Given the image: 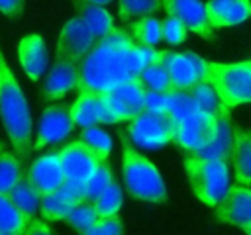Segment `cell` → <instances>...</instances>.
Returning a JSON list of instances; mask_svg holds the SVG:
<instances>
[{
  "label": "cell",
  "mask_w": 251,
  "mask_h": 235,
  "mask_svg": "<svg viewBox=\"0 0 251 235\" xmlns=\"http://www.w3.org/2000/svg\"><path fill=\"white\" fill-rule=\"evenodd\" d=\"M161 59V49L137 45L126 29L114 27L94 41L78 63L80 92H108L139 74L143 65Z\"/></svg>",
  "instance_id": "obj_1"
},
{
  "label": "cell",
  "mask_w": 251,
  "mask_h": 235,
  "mask_svg": "<svg viewBox=\"0 0 251 235\" xmlns=\"http://www.w3.org/2000/svg\"><path fill=\"white\" fill-rule=\"evenodd\" d=\"M0 118L20 161L31 153V112L0 49Z\"/></svg>",
  "instance_id": "obj_2"
},
{
  "label": "cell",
  "mask_w": 251,
  "mask_h": 235,
  "mask_svg": "<svg viewBox=\"0 0 251 235\" xmlns=\"http://www.w3.org/2000/svg\"><path fill=\"white\" fill-rule=\"evenodd\" d=\"M122 141V172L126 190L131 194V198L151 204H163L167 202V188L165 182L157 170V166L137 153L126 133L120 135Z\"/></svg>",
  "instance_id": "obj_3"
},
{
  "label": "cell",
  "mask_w": 251,
  "mask_h": 235,
  "mask_svg": "<svg viewBox=\"0 0 251 235\" xmlns=\"http://www.w3.org/2000/svg\"><path fill=\"white\" fill-rule=\"evenodd\" d=\"M224 159H206L188 153L182 161L184 174L192 188V194L206 206L214 208L222 202L229 188V170Z\"/></svg>",
  "instance_id": "obj_4"
},
{
  "label": "cell",
  "mask_w": 251,
  "mask_h": 235,
  "mask_svg": "<svg viewBox=\"0 0 251 235\" xmlns=\"http://www.w3.org/2000/svg\"><path fill=\"white\" fill-rule=\"evenodd\" d=\"M206 78L214 86L220 102L235 108L251 102V65L239 63H214L206 61Z\"/></svg>",
  "instance_id": "obj_5"
},
{
  "label": "cell",
  "mask_w": 251,
  "mask_h": 235,
  "mask_svg": "<svg viewBox=\"0 0 251 235\" xmlns=\"http://www.w3.org/2000/svg\"><path fill=\"white\" fill-rule=\"evenodd\" d=\"M127 137L131 143L143 149H161L173 139V123L167 114H155L141 110L135 118L129 119Z\"/></svg>",
  "instance_id": "obj_6"
},
{
  "label": "cell",
  "mask_w": 251,
  "mask_h": 235,
  "mask_svg": "<svg viewBox=\"0 0 251 235\" xmlns=\"http://www.w3.org/2000/svg\"><path fill=\"white\" fill-rule=\"evenodd\" d=\"M161 61L169 70L171 90H190L196 82L206 78V59L192 51L176 53L161 49Z\"/></svg>",
  "instance_id": "obj_7"
},
{
  "label": "cell",
  "mask_w": 251,
  "mask_h": 235,
  "mask_svg": "<svg viewBox=\"0 0 251 235\" xmlns=\"http://www.w3.org/2000/svg\"><path fill=\"white\" fill-rule=\"evenodd\" d=\"M73 129H75V121L71 116V106H65V104L47 106L39 118L37 137H35V143H31V149L39 151L51 143H59L67 139L73 133Z\"/></svg>",
  "instance_id": "obj_8"
},
{
  "label": "cell",
  "mask_w": 251,
  "mask_h": 235,
  "mask_svg": "<svg viewBox=\"0 0 251 235\" xmlns=\"http://www.w3.org/2000/svg\"><path fill=\"white\" fill-rule=\"evenodd\" d=\"M59 159H61L65 180H73L80 184L86 182V178L96 170V166L102 161L82 139H76L65 145L63 149H59Z\"/></svg>",
  "instance_id": "obj_9"
},
{
  "label": "cell",
  "mask_w": 251,
  "mask_h": 235,
  "mask_svg": "<svg viewBox=\"0 0 251 235\" xmlns=\"http://www.w3.org/2000/svg\"><path fill=\"white\" fill-rule=\"evenodd\" d=\"M106 94V104L110 110V116L116 121H129L131 118H135L141 110H143V96H145V88L143 84L135 78L104 92Z\"/></svg>",
  "instance_id": "obj_10"
},
{
  "label": "cell",
  "mask_w": 251,
  "mask_h": 235,
  "mask_svg": "<svg viewBox=\"0 0 251 235\" xmlns=\"http://www.w3.org/2000/svg\"><path fill=\"white\" fill-rule=\"evenodd\" d=\"M214 116H208V114H202V112H194L188 118L180 119L173 129L171 143H175L176 147H180V149H184L188 153L200 151L212 137Z\"/></svg>",
  "instance_id": "obj_11"
},
{
  "label": "cell",
  "mask_w": 251,
  "mask_h": 235,
  "mask_svg": "<svg viewBox=\"0 0 251 235\" xmlns=\"http://www.w3.org/2000/svg\"><path fill=\"white\" fill-rule=\"evenodd\" d=\"M212 210L222 223L243 229L247 223H251V188L241 182L229 184L222 202Z\"/></svg>",
  "instance_id": "obj_12"
},
{
  "label": "cell",
  "mask_w": 251,
  "mask_h": 235,
  "mask_svg": "<svg viewBox=\"0 0 251 235\" xmlns=\"http://www.w3.org/2000/svg\"><path fill=\"white\" fill-rule=\"evenodd\" d=\"M161 6L165 8L167 16L176 18L178 22L184 24V27L198 37L206 41H216L214 27L208 24L204 4L200 0H161Z\"/></svg>",
  "instance_id": "obj_13"
},
{
  "label": "cell",
  "mask_w": 251,
  "mask_h": 235,
  "mask_svg": "<svg viewBox=\"0 0 251 235\" xmlns=\"http://www.w3.org/2000/svg\"><path fill=\"white\" fill-rule=\"evenodd\" d=\"M94 41H96L94 33L76 16L69 20L61 29V35L57 41V59H69V61L80 63V59L88 53Z\"/></svg>",
  "instance_id": "obj_14"
},
{
  "label": "cell",
  "mask_w": 251,
  "mask_h": 235,
  "mask_svg": "<svg viewBox=\"0 0 251 235\" xmlns=\"http://www.w3.org/2000/svg\"><path fill=\"white\" fill-rule=\"evenodd\" d=\"M80 200H84L82 184L73 182V180H63V184L57 190L41 196V200H39L41 219L43 221H63L65 215L69 213V210Z\"/></svg>",
  "instance_id": "obj_15"
},
{
  "label": "cell",
  "mask_w": 251,
  "mask_h": 235,
  "mask_svg": "<svg viewBox=\"0 0 251 235\" xmlns=\"http://www.w3.org/2000/svg\"><path fill=\"white\" fill-rule=\"evenodd\" d=\"M25 178L39 192V196L57 190L65 180L59 151H51V153H45L39 159H35L29 164V168L25 172Z\"/></svg>",
  "instance_id": "obj_16"
},
{
  "label": "cell",
  "mask_w": 251,
  "mask_h": 235,
  "mask_svg": "<svg viewBox=\"0 0 251 235\" xmlns=\"http://www.w3.org/2000/svg\"><path fill=\"white\" fill-rule=\"evenodd\" d=\"M71 116L75 125L88 127L100 123H114L104 92H80L71 106Z\"/></svg>",
  "instance_id": "obj_17"
},
{
  "label": "cell",
  "mask_w": 251,
  "mask_h": 235,
  "mask_svg": "<svg viewBox=\"0 0 251 235\" xmlns=\"http://www.w3.org/2000/svg\"><path fill=\"white\" fill-rule=\"evenodd\" d=\"M231 129H233V121H231V116H229V108L220 102V108H218V112L214 116V131H212V137L194 155L206 157V159H224V161H229V153H231Z\"/></svg>",
  "instance_id": "obj_18"
},
{
  "label": "cell",
  "mask_w": 251,
  "mask_h": 235,
  "mask_svg": "<svg viewBox=\"0 0 251 235\" xmlns=\"http://www.w3.org/2000/svg\"><path fill=\"white\" fill-rule=\"evenodd\" d=\"M76 82H78V63L69 59H57L43 82L41 98L45 102L61 100L67 92L76 88Z\"/></svg>",
  "instance_id": "obj_19"
},
{
  "label": "cell",
  "mask_w": 251,
  "mask_h": 235,
  "mask_svg": "<svg viewBox=\"0 0 251 235\" xmlns=\"http://www.w3.org/2000/svg\"><path fill=\"white\" fill-rule=\"evenodd\" d=\"M208 24L216 27H231L243 24L251 16V0H208L204 4Z\"/></svg>",
  "instance_id": "obj_20"
},
{
  "label": "cell",
  "mask_w": 251,
  "mask_h": 235,
  "mask_svg": "<svg viewBox=\"0 0 251 235\" xmlns=\"http://www.w3.org/2000/svg\"><path fill=\"white\" fill-rule=\"evenodd\" d=\"M18 59H20V65H22L24 72L31 80H39V76L45 72L47 61H49L43 37L39 33L25 35L18 43Z\"/></svg>",
  "instance_id": "obj_21"
},
{
  "label": "cell",
  "mask_w": 251,
  "mask_h": 235,
  "mask_svg": "<svg viewBox=\"0 0 251 235\" xmlns=\"http://www.w3.org/2000/svg\"><path fill=\"white\" fill-rule=\"evenodd\" d=\"M229 159L235 166V178L241 184H251V131H243L233 125L231 129V153Z\"/></svg>",
  "instance_id": "obj_22"
},
{
  "label": "cell",
  "mask_w": 251,
  "mask_h": 235,
  "mask_svg": "<svg viewBox=\"0 0 251 235\" xmlns=\"http://www.w3.org/2000/svg\"><path fill=\"white\" fill-rule=\"evenodd\" d=\"M76 10H78V18L86 24V27L94 33L96 39L108 35L116 25L112 22V16L104 10V6H96V4H88V2H80L75 0Z\"/></svg>",
  "instance_id": "obj_23"
},
{
  "label": "cell",
  "mask_w": 251,
  "mask_h": 235,
  "mask_svg": "<svg viewBox=\"0 0 251 235\" xmlns=\"http://www.w3.org/2000/svg\"><path fill=\"white\" fill-rule=\"evenodd\" d=\"M126 31L129 33V37L137 45H145V47H157L159 41L163 39L161 20L151 18V16H143V18H137V20L129 22Z\"/></svg>",
  "instance_id": "obj_24"
},
{
  "label": "cell",
  "mask_w": 251,
  "mask_h": 235,
  "mask_svg": "<svg viewBox=\"0 0 251 235\" xmlns=\"http://www.w3.org/2000/svg\"><path fill=\"white\" fill-rule=\"evenodd\" d=\"M6 196L10 198V202H12V204H14L25 217L31 219V217L37 215L41 196H39V192L31 186V182L25 178V174H24V178H22L12 190H8Z\"/></svg>",
  "instance_id": "obj_25"
},
{
  "label": "cell",
  "mask_w": 251,
  "mask_h": 235,
  "mask_svg": "<svg viewBox=\"0 0 251 235\" xmlns=\"http://www.w3.org/2000/svg\"><path fill=\"white\" fill-rule=\"evenodd\" d=\"M194 112H198V108L194 104L190 90H169L167 92V112L165 114H167L169 121L173 123V129L180 119L188 118Z\"/></svg>",
  "instance_id": "obj_26"
},
{
  "label": "cell",
  "mask_w": 251,
  "mask_h": 235,
  "mask_svg": "<svg viewBox=\"0 0 251 235\" xmlns=\"http://www.w3.org/2000/svg\"><path fill=\"white\" fill-rule=\"evenodd\" d=\"M137 80L143 84L145 90H155V92H169L171 90L169 70L161 59L143 65V69L137 74Z\"/></svg>",
  "instance_id": "obj_27"
},
{
  "label": "cell",
  "mask_w": 251,
  "mask_h": 235,
  "mask_svg": "<svg viewBox=\"0 0 251 235\" xmlns=\"http://www.w3.org/2000/svg\"><path fill=\"white\" fill-rule=\"evenodd\" d=\"M29 223V217H25L6 194H0V229L14 233V235H24L25 227Z\"/></svg>",
  "instance_id": "obj_28"
},
{
  "label": "cell",
  "mask_w": 251,
  "mask_h": 235,
  "mask_svg": "<svg viewBox=\"0 0 251 235\" xmlns=\"http://www.w3.org/2000/svg\"><path fill=\"white\" fill-rule=\"evenodd\" d=\"M22 161L6 151H0V194H8L22 178H24Z\"/></svg>",
  "instance_id": "obj_29"
},
{
  "label": "cell",
  "mask_w": 251,
  "mask_h": 235,
  "mask_svg": "<svg viewBox=\"0 0 251 235\" xmlns=\"http://www.w3.org/2000/svg\"><path fill=\"white\" fill-rule=\"evenodd\" d=\"M112 178H114V174H112L110 163H108V159H102L100 164L96 166V170H94V172L86 178V182L82 184V196H84V200L94 202V200L104 192V188L112 182Z\"/></svg>",
  "instance_id": "obj_30"
},
{
  "label": "cell",
  "mask_w": 251,
  "mask_h": 235,
  "mask_svg": "<svg viewBox=\"0 0 251 235\" xmlns=\"http://www.w3.org/2000/svg\"><path fill=\"white\" fill-rule=\"evenodd\" d=\"M161 0H120L118 18L124 24H129L143 16H153L161 10Z\"/></svg>",
  "instance_id": "obj_31"
},
{
  "label": "cell",
  "mask_w": 251,
  "mask_h": 235,
  "mask_svg": "<svg viewBox=\"0 0 251 235\" xmlns=\"http://www.w3.org/2000/svg\"><path fill=\"white\" fill-rule=\"evenodd\" d=\"M96 215L98 217H110V215H118L120 208H122V188L118 184L116 178H112V182L104 188V192L92 202Z\"/></svg>",
  "instance_id": "obj_32"
},
{
  "label": "cell",
  "mask_w": 251,
  "mask_h": 235,
  "mask_svg": "<svg viewBox=\"0 0 251 235\" xmlns=\"http://www.w3.org/2000/svg\"><path fill=\"white\" fill-rule=\"evenodd\" d=\"M190 94L194 98V104L198 108V112L202 114H208V116H214L220 108V98L214 90V86L208 82V78L196 82L192 88H190Z\"/></svg>",
  "instance_id": "obj_33"
},
{
  "label": "cell",
  "mask_w": 251,
  "mask_h": 235,
  "mask_svg": "<svg viewBox=\"0 0 251 235\" xmlns=\"http://www.w3.org/2000/svg\"><path fill=\"white\" fill-rule=\"evenodd\" d=\"M96 219H98V215H96L94 204L88 202V200H80V202H76V204L69 210V213L65 215L63 221H67L73 229H76L78 233H82V231H86Z\"/></svg>",
  "instance_id": "obj_34"
},
{
  "label": "cell",
  "mask_w": 251,
  "mask_h": 235,
  "mask_svg": "<svg viewBox=\"0 0 251 235\" xmlns=\"http://www.w3.org/2000/svg\"><path fill=\"white\" fill-rule=\"evenodd\" d=\"M80 139L100 157V159H108L110 151H112V139L110 135L100 129L98 125H88V127H82V135Z\"/></svg>",
  "instance_id": "obj_35"
},
{
  "label": "cell",
  "mask_w": 251,
  "mask_h": 235,
  "mask_svg": "<svg viewBox=\"0 0 251 235\" xmlns=\"http://www.w3.org/2000/svg\"><path fill=\"white\" fill-rule=\"evenodd\" d=\"M80 235H124V223L118 215L110 217H98L86 231Z\"/></svg>",
  "instance_id": "obj_36"
},
{
  "label": "cell",
  "mask_w": 251,
  "mask_h": 235,
  "mask_svg": "<svg viewBox=\"0 0 251 235\" xmlns=\"http://www.w3.org/2000/svg\"><path fill=\"white\" fill-rule=\"evenodd\" d=\"M161 25H163V39H165L169 45H180L182 41H186L188 29H186L184 24L178 22L176 18L167 16V18L161 22Z\"/></svg>",
  "instance_id": "obj_37"
},
{
  "label": "cell",
  "mask_w": 251,
  "mask_h": 235,
  "mask_svg": "<svg viewBox=\"0 0 251 235\" xmlns=\"http://www.w3.org/2000/svg\"><path fill=\"white\" fill-rule=\"evenodd\" d=\"M143 110L155 112V114H165V112H167V92L145 90V96H143Z\"/></svg>",
  "instance_id": "obj_38"
},
{
  "label": "cell",
  "mask_w": 251,
  "mask_h": 235,
  "mask_svg": "<svg viewBox=\"0 0 251 235\" xmlns=\"http://www.w3.org/2000/svg\"><path fill=\"white\" fill-rule=\"evenodd\" d=\"M0 12L8 18H20L24 12V0H0Z\"/></svg>",
  "instance_id": "obj_39"
},
{
  "label": "cell",
  "mask_w": 251,
  "mask_h": 235,
  "mask_svg": "<svg viewBox=\"0 0 251 235\" xmlns=\"http://www.w3.org/2000/svg\"><path fill=\"white\" fill-rule=\"evenodd\" d=\"M24 235H53V233L49 231L47 223L35 215V217H31V219H29V223H27V227H25Z\"/></svg>",
  "instance_id": "obj_40"
},
{
  "label": "cell",
  "mask_w": 251,
  "mask_h": 235,
  "mask_svg": "<svg viewBox=\"0 0 251 235\" xmlns=\"http://www.w3.org/2000/svg\"><path fill=\"white\" fill-rule=\"evenodd\" d=\"M80 2H88V4H96V6H106V4H110L112 0H80Z\"/></svg>",
  "instance_id": "obj_41"
},
{
  "label": "cell",
  "mask_w": 251,
  "mask_h": 235,
  "mask_svg": "<svg viewBox=\"0 0 251 235\" xmlns=\"http://www.w3.org/2000/svg\"><path fill=\"white\" fill-rule=\"evenodd\" d=\"M243 231H245V235H251V223H247V225L243 227Z\"/></svg>",
  "instance_id": "obj_42"
},
{
  "label": "cell",
  "mask_w": 251,
  "mask_h": 235,
  "mask_svg": "<svg viewBox=\"0 0 251 235\" xmlns=\"http://www.w3.org/2000/svg\"><path fill=\"white\" fill-rule=\"evenodd\" d=\"M0 235H14V233H8V231H2V229H0Z\"/></svg>",
  "instance_id": "obj_43"
},
{
  "label": "cell",
  "mask_w": 251,
  "mask_h": 235,
  "mask_svg": "<svg viewBox=\"0 0 251 235\" xmlns=\"http://www.w3.org/2000/svg\"><path fill=\"white\" fill-rule=\"evenodd\" d=\"M0 151H2V143H0Z\"/></svg>",
  "instance_id": "obj_44"
},
{
  "label": "cell",
  "mask_w": 251,
  "mask_h": 235,
  "mask_svg": "<svg viewBox=\"0 0 251 235\" xmlns=\"http://www.w3.org/2000/svg\"><path fill=\"white\" fill-rule=\"evenodd\" d=\"M249 65H251V61H249Z\"/></svg>",
  "instance_id": "obj_45"
}]
</instances>
